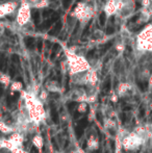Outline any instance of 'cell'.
<instances>
[{
	"instance_id": "obj_10",
	"label": "cell",
	"mask_w": 152,
	"mask_h": 153,
	"mask_svg": "<svg viewBox=\"0 0 152 153\" xmlns=\"http://www.w3.org/2000/svg\"><path fill=\"white\" fill-rule=\"evenodd\" d=\"M131 89V85L128 82H120L119 85L117 87V93L116 94L119 97H123L127 94Z\"/></svg>"
},
{
	"instance_id": "obj_6",
	"label": "cell",
	"mask_w": 152,
	"mask_h": 153,
	"mask_svg": "<svg viewBox=\"0 0 152 153\" xmlns=\"http://www.w3.org/2000/svg\"><path fill=\"white\" fill-rule=\"evenodd\" d=\"M98 149H99V140L95 134H91L87 141V150L93 152Z\"/></svg>"
},
{
	"instance_id": "obj_4",
	"label": "cell",
	"mask_w": 152,
	"mask_h": 153,
	"mask_svg": "<svg viewBox=\"0 0 152 153\" xmlns=\"http://www.w3.org/2000/svg\"><path fill=\"white\" fill-rule=\"evenodd\" d=\"M30 18H31L30 6L27 3H25V2H23L20 7H19L18 13H17V17H16L17 25L20 27L25 26L28 23H30Z\"/></svg>"
},
{
	"instance_id": "obj_3",
	"label": "cell",
	"mask_w": 152,
	"mask_h": 153,
	"mask_svg": "<svg viewBox=\"0 0 152 153\" xmlns=\"http://www.w3.org/2000/svg\"><path fill=\"white\" fill-rule=\"evenodd\" d=\"M143 141H144L143 137L139 135L136 132H131L124 137L122 141V146L126 151H132V150L138 149L143 144Z\"/></svg>"
},
{
	"instance_id": "obj_7",
	"label": "cell",
	"mask_w": 152,
	"mask_h": 153,
	"mask_svg": "<svg viewBox=\"0 0 152 153\" xmlns=\"http://www.w3.org/2000/svg\"><path fill=\"white\" fill-rule=\"evenodd\" d=\"M104 13L106 17L113 16L117 14V5H116V0H108L104 7Z\"/></svg>"
},
{
	"instance_id": "obj_13",
	"label": "cell",
	"mask_w": 152,
	"mask_h": 153,
	"mask_svg": "<svg viewBox=\"0 0 152 153\" xmlns=\"http://www.w3.org/2000/svg\"><path fill=\"white\" fill-rule=\"evenodd\" d=\"M10 90L12 93H22L23 92V83L19 80L12 81L10 85Z\"/></svg>"
},
{
	"instance_id": "obj_16",
	"label": "cell",
	"mask_w": 152,
	"mask_h": 153,
	"mask_svg": "<svg viewBox=\"0 0 152 153\" xmlns=\"http://www.w3.org/2000/svg\"><path fill=\"white\" fill-rule=\"evenodd\" d=\"M116 126H117V124H116V122L113 119H106L105 121H104V127H105L108 130L115 129Z\"/></svg>"
},
{
	"instance_id": "obj_17",
	"label": "cell",
	"mask_w": 152,
	"mask_h": 153,
	"mask_svg": "<svg viewBox=\"0 0 152 153\" xmlns=\"http://www.w3.org/2000/svg\"><path fill=\"white\" fill-rule=\"evenodd\" d=\"M87 107H89V104H87V102H80L77 105V111H78L79 114H85V113H87Z\"/></svg>"
},
{
	"instance_id": "obj_19",
	"label": "cell",
	"mask_w": 152,
	"mask_h": 153,
	"mask_svg": "<svg viewBox=\"0 0 152 153\" xmlns=\"http://www.w3.org/2000/svg\"><path fill=\"white\" fill-rule=\"evenodd\" d=\"M118 98H119V96L117 94H113L112 97H110V100H112V102H117Z\"/></svg>"
},
{
	"instance_id": "obj_1",
	"label": "cell",
	"mask_w": 152,
	"mask_h": 153,
	"mask_svg": "<svg viewBox=\"0 0 152 153\" xmlns=\"http://www.w3.org/2000/svg\"><path fill=\"white\" fill-rule=\"evenodd\" d=\"M66 62L68 65V71L71 75L85 72L91 69L90 62L82 55H77L75 52L71 50H67V61Z\"/></svg>"
},
{
	"instance_id": "obj_8",
	"label": "cell",
	"mask_w": 152,
	"mask_h": 153,
	"mask_svg": "<svg viewBox=\"0 0 152 153\" xmlns=\"http://www.w3.org/2000/svg\"><path fill=\"white\" fill-rule=\"evenodd\" d=\"M0 132L2 134L10 135L14 132H16V129H15L14 125H10L3 120H0Z\"/></svg>"
},
{
	"instance_id": "obj_12",
	"label": "cell",
	"mask_w": 152,
	"mask_h": 153,
	"mask_svg": "<svg viewBox=\"0 0 152 153\" xmlns=\"http://www.w3.org/2000/svg\"><path fill=\"white\" fill-rule=\"evenodd\" d=\"M49 93H59L61 92V85L56 80H50L46 83V88Z\"/></svg>"
},
{
	"instance_id": "obj_11",
	"label": "cell",
	"mask_w": 152,
	"mask_h": 153,
	"mask_svg": "<svg viewBox=\"0 0 152 153\" xmlns=\"http://www.w3.org/2000/svg\"><path fill=\"white\" fill-rule=\"evenodd\" d=\"M31 144H33V146H35L38 150L41 151V150L44 148V144H45L44 137H43L41 134L37 133V134H35L33 137H31Z\"/></svg>"
},
{
	"instance_id": "obj_2",
	"label": "cell",
	"mask_w": 152,
	"mask_h": 153,
	"mask_svg": "<svg viewBox=\"0 0 152 153\" xmlns=\"http://www.w3.org/2000/svg\"><path fill=\"white\" fill-rule=\"evenodd\" d=\"M136 49L141 52H152V23L138 34Z\"/></svg>"
},
{
	"instance_id": "obj_9",
	"label": "cell",
	"mask_w": 152,
	"mask_h": 153,
	"mask_svg": "<svg viewBox=\"0 0 152 153\" xmlns=\"http://www.w3.org/2000/svg\"><path fill=\"white\" fill-rule=\"evenodd\" d=\"M23 2L27 3L30 8H41V7H45L49 4L48 0H23Z\"/></svg>"
},
{
	"instance_id": "obj_14",
	"label": "cell",
	"mask_w": 152,
	"mask_h": 153,
	"mask_svg": "<svg viewBox=\"0 0 152 153\" xmlns=\"http://www.w3.org/2000/svg\"><path fill=\"white\" fill-rule=\"evenodd\" d=\"M12 83V79L7 74H0V85L4 87H10Z\"/></svg>"
},
{
	"instance_id": "obj_5",
	"label": "cell",
	"mask_w": 152,
	"mask_h": 153,
	"mask_svg": "<svg viewBox=\"0 0 152 153\" xmlns=\"http://www.w3.org/2000/svg\"><path fill=\"white\" fill-rule=\"evenodd\" d=\"M7 140L10 143V145L13 146L14 151H15L16 149H22V146H23V144H24L25 137L19 132H14L13 134L10 135V137H8Z\"/></svg>"
},
{
	"instance_id": "obj_15",
	"label": "cell",
	"mask_w": 152,
	"mask_h": 153,
	"mask_svg": "<svg viewBox=\"0 0 152 153\" xmlns=\"http://www.w3.org/2000/svg\"><path fill=\"white\" fill-rule=\"evenodd\" d=\"M48 97H49V92L47 91L46 89H42L38 95V98L40 99L41 102H43V103H45L48 100Z\"/></svg>"
},
{
	"instance_id": "obj_18",
	"label": "cell",
	"mask_w": 152,
	"mask_h": 153,
	"mask_svg": "<svg viewBox=\"0 0 152 153\" xmlns=\"http://www.w3.org/2000/svg\"><path fill=\"white\" fill-rule=\"evenodd\" d=\"M92 36H93L94 40H101L102 38L104 36V33L102 30H99V29H97V30L93 31V34H92Z\"/></svg>"
}]
</instances>
